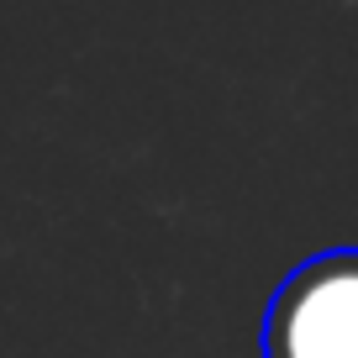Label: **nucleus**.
Returning a JSON list of instances; mask_svg holds the SVG:
<instances>
[{
    "mask_svg": "<svg viewBox=\"0 0 358 358\" xmlns=\"http://www.w3.org/2000/svg\"><path fill=\"white\" fill-rule=\"evenodd\" d=\"M264 358H358V248H327L285 274L264 311Z\"/></svg>",
    "mask_w": 358,
    "mask_h": 358,
    "instance_id": "f257e3e1",
    "label": "nucleus"
}]
</instances>
